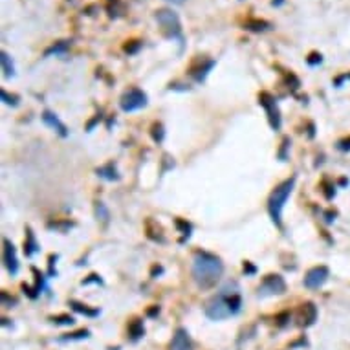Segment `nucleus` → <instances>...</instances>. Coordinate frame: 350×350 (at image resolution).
<instances>
[{
	"instance_id": "1",
	"label": "nucleus",
	"mask_w": 350,
	"mask_h": 350,
	"mask_svg": "<svg viewBox=\"0 0 350 350\" xmlns=\"http://www.w3.org/2000/svg\"><path fill=\"white\" fill-rule=\"evenodd\" d=\"M224 273L222 260L208 251H196L193 257V279L200 288H213Z\"/></svg>"
},
{
	"instance_id": "2",
	"label": "nucleus",
	"mask_w": 350,
	"mask_h": 350,
	"mask_svg": "<svg viewBox=\"0 0 350 350\" xmlns=\"http://www.w3.org/2000/svg\"><path fill=\"white\" fill-rule=\"evenodd\" d=\"M231 286L233 284H227L226 288H222L220 292L216 293L206 305V315L209 319L222 321V319H227L231 317V315H235V314H239L240 305H242L240 293L237 286H235L233 290H231Z\"/></svg>"
},
{
	"instance_id": "3",
	"label": "nucleus",
	"mask_w": 350,
	"mask_h": 350,
	"mask_svg": "<svg viewBox=\"0 0 350 350\" xmlns=\"http://www.w3.org/2000/svg\"><path fill=\"white\" fill-rule=\"evenodd\" d=\"M293 185H295V176L288 178L284 182L277 185L273 189V193L270 195V200H268V211H270V216L272 220L277 224V226H282V208H284L288 196L292 195Z\"/></svg>"
},
{
	"instance_id": "4",
	"label": "nucleus",
	"mask_w": 350,
	"mask_h": 350,
	"mask_svg": "<svg viewBox=\"0 0 350 350\" xmlns=\"http://www.w3.org/2000/svg\"><path fill=\"white\" fill-rule=\"evenodd\" d=\"M154 19L158 22V26L162 30L163 37L173 40H180V44L183 42V35H182V22H180V17L178 13H175L173 9H158L154 13Z\"/></svg>"
},
{
	"instance_id": "5",
	"label": "nucleus",
	"mask_w": 350,
	"mask_h": 350,
	"mask_svg": "<svg viewBox=\"0 0 350 350\" xmlns=\"http://www.w3.org/2000/svg\"><path fill=\"white\" fill-rule=\"evenodd\" d=\"M119 105H121V108H123L125 112L140 110V108H143V106L147 105V94L143 90H140V88H129V90L121 96Z\"/></svg>"
},
{
	"instance_id": "6",
	"label": "nucleus",
	"mask_w": 350,
	"mask_h": 350,
	"mask_svg": "<svg viewBox=\"0 0 350 350\" xmlns=\"http://www.w3.org/2000/svg\"><path fill=\"white\" fill-rule=\"evenodd\" d=\"M259 103L266 108V114H268V121L272 125L273 130H279L280 129V112H279V106L275 103V99H273L272 94H268V92H262L259 96Z\"/></svg>"
},
{
	"instance_id": "7",
	"label": "nucleus",
	"mask_w": 350,
	"mask_h": 350,
	"mask_svg": "<svg viewBox=\"0 0 350 350\" xmlns=\"http://www.w3.org/2000/svg\"><path fill=\"white\" fill-rule=\"evenodd\" d=\"M284 290H286V282L280 275H268V277H264L262 284L259 286V297L284 293Z\"/></svg>"
},
{
	"instance_id": "8",
	"label": "nucleus",
	"mask_w": 350,
	"mask_h": 350,
	"mask_svg": "<svg viewBox=\"0 0 350 350\" xmlns=\"http://www.w3.org/2000/svg\"><path fill=\"white\" fill-rule=\"evenodd\" d=\"M213 66H214V61H213V59L196 57L195 61H193V65L189 66V75L195 79V81L202 83L204 79L208 77L209 70H211Z\"/></svg>"
},
{
	"instance_id": "9",
	"label": "nucleus",
	"mask_w": 350,
	"mask_h": 350,
	"mask_svg": "<svg viewBox=\"0 0 350 350\" xmlns=\"http://www.w3.org/2000/svg\"><path fill=\"white\" fill-rule=\"evenodd\" d=\"M328 279V268L326 266H315L308 270V273L305 275V286L306 288H319L323 286Z\"/></svg>"
},
{
	"instance_id": "10",
	"label": "nucleus",
	"mask_w": 350,
	"mask_h": 350,
	"mask_svg": "<svg viewBox=\"0 0 350 350\" xmlns=\"http://www.w3.org/2000/svg\"><path fill=\"white\" fill-rule=\"evenodd\" d=\"M317 319V308L314 303H305V305L299 306L297 315H295V321H297L299 326H310V324L315 323Z\"/></svg>"
},
{
	"instance_id": "11",
	"label": "nucleus",
	"mask_w": 350,
	"mask_h": 350,
	"mask_svg": "<svg viewBox=\"0 0 350 350\" xmlns=\"http://www.w3.org/2000/svg\"><path fill=\"white\" fill-rule=\"evenodd\" d=\"M169 350H193V341H191V336L185 328H182V326L176 328Z\"/></svg>"
},
{
	"instance_id": "12",
	"label": "nucleus",
	"mask_w": 350,
	"mask_h": 350,
	"mask_svg": "<svg viewBox=\"0 0 350 350\" xmlns=\"http://www.w3.org/2000/svg\"><path fill=\"white\" fill-rule=\"evenodd\" d=\"M4 264H6L7 272L11 275H17L19 272V260H17V251H15V246L9 242L7 239H4Z\"/></svg>"
},
{
	"instance_id": "13",
	"label": "nucleus",
	"mask_w": 350,
	"mask_h": 350,
	"mask_svg": "<svg viewBox=\"0 0 350 350\" xmlns=\"http://www.w3.org/2000/svg\"><path fill=\"white\" fill-rule=\"evenodd\" d=\"M42 121H44L48 127H52V129H55L61 134V136H68V132H66V127L61 121H59V117L55 116V114H52V112H44L42 114Z\"/></svg>"
},
{
	"instance_id": "14",
	"label": "nucleus",
	"mask_w": 350,
	"mask_h": 350,
	"mask_svg": "<svg viewBox=\"0 0 350 350\" xmlns=\"http://www.w3.org/2000/svg\"><path fill=\"white\" fill-rule=\"evenodd\" d=\"M270 28H272V24L266 22V20L251 19V20H246V22H244V30H247V32L260 33V32H268Z\"/></svg>"
},
{
	"instance_id": "15",
	"label": "nucleus",
	"mask_w": 350,
	"mask_h": 350,
	"mask_svg": "<svg viewBox=\"0 0 350 350\" xmlns=\"http://www.w3.org/2000/svg\"><path fill=\"white\" fill-rule=\"evenodd\" d=\"M145 334V328H143V323L141 319H132L129 323V336L132 341H138L140 337H143Z\"/></svg>"
},
{
	"instance_id": "16",
	"label": "nucleus",
	"mask_w": 350,
	"mask_h": 350,
	"mask_svg": "<svg viewBox=\"0 0 350 350\" xmlns=\"http://www.w3.org/2000/svg\"><path fill=\"white\" fill-rule=\"evenodd\" d=\"M70 306L73 312L83 314V315H88V317H96V315H99V310L90 308L88 305H83V303H79V301H70Z\"/></svg>"
},
{
	"instance_id": "17",
	"label": "nucleus",
	"mask_w": 350,
	"mask_h": 350,
	"mask_svg": "<svg viewBox=\"0 0 350 350\" xmlns=\"http://www.w3.org/2000/svg\"><path fill=\"white\" fill-rule=\"evenodd\" d=\"M24 251H26L28 257H32L35 251H39V244H37V240L33 237V231L28 227L26 229V242H24Z\"/></svg>"
},
{
	"instance_id": "18",
	"label": "nucleus",
	"mask_w": 350,
	"mask_h": 350,
	"mask_svg": "<svg viewBox=\"0 0 350 350\" xmlns=\"http://www.w3.org/2000/svg\"><path fill=\"white\" fill-rule=\"evenodd\" d=\"M0 63H2V71H4V77H13L15 75V66L11 63V57L6 52L0 53Z\"/></svg>"
},
{
	"instance_id": "19",
	"label": "nucleus",
	"mask_w": 350,
	"mask_h": 350,
	"mask_svg": "<svg viewBox=\"0 0 350 350\" xmlns=\"http://www.w3.org/2000/svg\"><path fill=\"white\" fill-rule=\"evenodd\" d=\"M70 48V42L68 40H59V42H55V44L52 46V48H48L44 52V57H50V55H61V53H65L66 50Z\"/></svg>"
},
{
	"instance_id": "20",
	"label": "nucleus",
	"mask_w": 350,
	"mask_h": 350,
	"mask_svg": "<svg viewBox=\"0 0 350 350\" xmlns=\"http://www.w3.org/2000/svg\"><path fill=\"white\" fill-rule=\"evenodd\" d=\"M98 175L106 178V180H117L119 176H117L116 169H114V163H108V165H105V167L98 169Z\"/></svg>"
},
{
	"instance_id": "21",
	"label": "nucleus",
	"mask_w": 350,
	"mask_h": 350,
	"mask_svg": "<svg viewBox=\"0 0 350 350\" xmlns=\"http://www.w3.org/2000/svg\"><path fill=\"white\" fill-rule=\"evenodd\" d=\"M90 337V330H77V332H71V334H65L61 337V341H77V339H86Z\"/></svg>"
},
{
	"instance_id": "22",
	"label": "nucleus",
	"mask_w": 350,
	"mask_h": 350,
	"mask_svg": "<svg viewBox=\"0 0 350 350\" xmlns=\"http://www.w3.org/2000/svg\"><path fill=\"white\" fill-rule=\"evenodd\" d=\"M52 323L53 324H73L75 323V319L71 317V315H68V314H63V315H55V317H52Z\"/></svg>"
},
{
	"instance_id": "23",
	"label": "nucleus",
	"mask_w": 350,
	"mask_h": 350,
	"mask_svg": "<svg viewBox=\"0 0 350 350\" xmlns=\"http://www.w3.org/2000/svg\"><path fill=\"white\" fill-rule=\"evenodd\" d=\"M96 213H98V216L99 218H101V220H108V209L105 208V204L103 202H98V204H96Z\"/></svg>"
},
{
	"instance_id": "24",
	"label": "nucleus",
	"mask_w": 350,
	"mask_h": 350,
	"mask_svg": "<svg viewBox=\"0 0 350 350\" xmlns=\"http://www.w3.org/2000/svg\"><path fill=\"white\" fill-rule=\"evenodd\" d=\"M152 138H154L156 141H162L163 140V125L162 123L152 125Z\"/></svg>"
},
{
	"instance_id": "25",
	"label": "nucleus",
	"mask_w": 350,
	"mask_h": 350,
	"mask_svg": "<svg viewBox=\"0 0 350 350\" xmlns=\"http://www.w3.org/2000/svg\"><path fill=\"white\" fill-rule=\"evenodd\" d=\"M140 48H141V42H140V40H129V44H125V52L136 53Z\"/></svg>"
},
{
	"instance_id": "26",
	"label": "nucleus",
	"mask_w": 350,
	"mask_h": 350,
	"mask_svg": "<svg viewBox=\"0 0 350 350\" xmlns=\"http://www.w3.org/2000/svg\"><path fill=\"white\" fill-rule=\"evenodd\" d=\"M0 96H2V99H4V103H7V105H13V106H17V103H19L17 98H15V96H9L6 90L0 92Z\"/></svg>"
},
{
	"instance_id": "27",
	"label": "nucleus",
	"mask_w": 350,
	"mask_h": 350,
	"mask_svg": "<svg viewBox=\"0 0 350 350\" xmlns=\"http://www.w3.org/2000/svg\"><path fill=\"white\" fill-rule=\"evenodd\" d=\"M306 61H308V65H319V63H321V61H323V57H321V53H310V57L306 59Z\"/></svg>"
},
{
	"instance_id": "28",
	"label": "nucleus",
	"mask_w": 350,
	"mask_h": 350,
	"mask_svg": "<svg viewBox=\"0 0 350 350\" xmlns=\"http://www.w3.org/2000/svg\"><path fill=\"white\" fill-rule=\"evenodd\" d=\"M337 149H341V150H350V138H347V140H341V141L337 143Z\"/></svg>"
},
{
	"instance_id": "29",
	"label": "nucleus",
	"mask_w": 350,
	"mask_h": 350,
	"mask_svg": "<svg viewBox=\"0 0 350 350\" xmlns=\"http://www.w3.org/2000/svg\"><path fill=\"white\" fill-rule=\"evenodd\" d=\"M90 282H99V284H101V282H103V280L99 279L98 275H90V279L83 280V284H90Z\"/></svg>"
},
{
	"instance_id": "30",
	"label": "nucleus",
	"mask_w": 350,
	"mask_h": 350,
	"mask_svg": "<svg viewBox=\"0 0 350 350\" xmlns=\"http://www.w3.org/2000/svg\"><path fill=\"white\" fill-rule=\"evenodd\" d=\"M244 272L246 273H255V268H253L249 262H246V264H244Z\"/></svg>"
},
{
	"instance_id": "31",
	"label": "nucleus",
	"mask_w": 350,
	"mask_h": 350,
	"mask_svg": "<svg viewBox=\"0 0 350 350\" xmlns=\"http://www.w3.org/2000/svg\"><path fill=\"white\" fill-rule=\"evenodd\" d=\"M272 4H273L275 7H280L282 4H284V0H272Z\"/></svg>"
},
{
	"instance_id": "32",
	"label": "nucleus",
	"mask_w": 350,
	"mask_h": 350,
	"mask_svg": "<svg viewBox=\"0 0 350 350\" xmlns=\"http://www.w3.org/2000/svg\"><path fill=\"white\" fill-rule=\"evenodd\" d=\"M167 2H171V4H176V6H180V4H183L185 0H167Z\"/></svg>"
}]
</instances>
